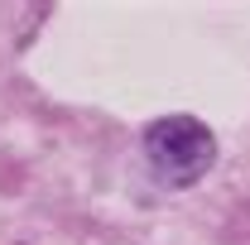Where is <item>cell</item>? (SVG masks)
Masks as SVG:
<instances>
[{
    "instance_id": "cell-1",
    "label": "cell",
    "mask_w": 250,
    "mask_h": 245,
    "mask_svg": "<svg viewBox=\"0 0 250 245\" xmlns=\"http://www.w3.org/2000/svg\"><path fill=\"white\" fill-rule=\"evenodd\" d=\"M145 159L164 187H192L217 163V140L197 116H159L145 130Z\"/></svg>"
}]
</instances>
